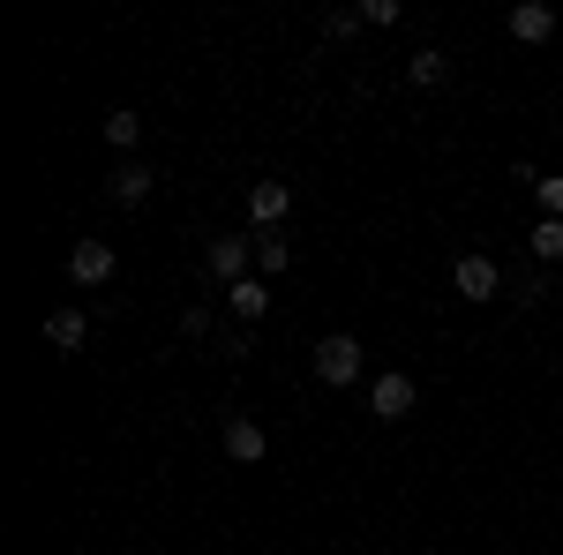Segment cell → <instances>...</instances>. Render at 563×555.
I'll return each mask as SVG.
<instances>
[{
  "label": "cell",
  "instance_id": "cell-7",
  "mask_svg": "<svg viewBox=\"0 0 563 555\" xmlns=\"http://www.w3.org/2000/svg\"><path fill=\"white\" fill-rule=\"evenodd\" d=\"M504 31H511L519 45H549L556 38V8H549V0H519V8L504 15Z\"/></svg>",
  "mask_w": 563,
  "mask_h": 555
},
{
  "label": "cell",
  "instance_id": "cell-17",
  "mask_svg": "<svg viewBox=\"0 0 563 555\" xmlns=\"http://www.w3.org/2000/svg\"><path fill=\"white\" fill-rule=\"evenodd\" d=\"M533 203H541V218H563V173H541V188H533Z\"/></svg>",
  "mask_w": 563,
  "mask_h": 555
},
{
  "label": "cell",
  "instance_id": "cell-6",
  "mask_svg": "<svg viewBox=\"0 0 563 555\" xmlns=\"http://www.w3.org/2000/svg\"><path fill=\"white\" fill-rule=\"evenodd\" d=\"M225 458H233V466H263V458H271V435H263V421H249V413H225Z\"/></svg>",
  "mask_w": 563,
  "mask_h": 555
},
{
  "label": "cell",
  "instance_id": "cell-13",
  "mask_svg": "<svg viewBox=\"0 0 563 555\" xmlns=\"http://www.w3.org/2000/svg\"><path fill=\"white\" fill-rule=\"evenodd\" d=\"M106 143H113V151H135V143H143V113H129V106L106 113Z\"/></svg>",
  "mask_w": 563,
  "mask_h": 555
},
{
  "label": "cell",
  "instance_id": "cell-5",
  "mask_svg": "<svg viewBox=\"0 0 563 555\" xmlns=\"http://www.w3.org/2000/svg\"><path fill=\"white\" fill-rule=\"evenodd\" d=\"M451 286H459V300H496L504 293V270H496V256H459L451 263Z\"/></svg>",
  "mask_w": 563,
  "mask_h": 555
},
{
  "label": "cell",
  "instance_id": "cell-2",
  "mask_svg": "<svg viewBox=\"0 0 563 555\" xmlns=\"http://www.w3.org/2000/svg\"><path fill=\"white\" fill-rule=\"evenodd\" d=\"M413 406H421V384H413L406 368H384V376L368 384V413H376V421H406Z\"/></svg>",
  "mask_w": 563,
  "mask_h": 555
},
{
  "label": "cell",
  "instance_id": "cell-4",
  "mask_svg": "<svg viewBox=\"0 0 563 555\" xmlns=\"http://www.w3.org/2000/svg\"><path fill=\"white\" fill-rule=\"evenodd\" d=\"M113 270H121L113 241H76V248H68V278H76V286H113Z\"/></svg>",
  "mask_w": 563,
  "mask_h": 555
},
{
  "label": "cell",
  "instance_id": "cell-1",
  "mask_svg": "<svg viewBox=\"0 0 563 555\" xmlns=\"http://www.w3.org/2000/svg\"><path fill=\"white\" fill-rule=\"evenodd\" d=\"M308 360H316V384L323 390H346V384H361V360H368V353H361L353 331H331V338H316Z\"/></svg>",
  "mask_w": 563,
  "mask_h": 555
},
{
  "label": "cell",
  "instance_id": "cell-11",
  "mask_svg": "<svg viewBox=\"0 0 563 555\" xmlns=\"http://www.w3.org/2000/svg\"><path fill=\"white\" fill-rule=\"evenodd\" d=\"M225 308H233L241 323H263V315H271V278H241V286H225Z\"/></svg>",
  "mask_w": 563,
  "mask_h": 555
},
{
  "label": "cell",
  "instance_id": "cell-12",
  "mask_svg": "<svg viewBox=\"0 0 563 555\" xmlns=\"http://www.w3.org/2000/svg\"><path fill=\"white\" fill-rule=\"evenodd\" d=\"M443 76H451V53H435V45H421V53L406 60V84H413V90H435Z\"/></svg>",
  "mask_w": 563,
  "mask_h": 555
},
{
  "label": "cell",
  "instance_id": "cell-15",
  "mask_svg": "<svg viewBox=\"0 0 563 555\" xmlns=\"http://www.w3.org/2000/svg\"><path fill=\"white\" fill-rule=\"evenodd\" d=\"M256 278H286V241L278 233H256Z\"/></svg>",
  "mask_w": 563,
  "mask_h": 555
},
{
  "label": "cell",
  "instance_id": "cell-9",
  "mask_svg": "<svg viewBox=\"0 0 563 555\" xmlns=\"http://www.w3.org/2000/svg\"><path fill=\"white\" fill-rule=\"evenodd\" d=\"M106 188H113V203H151V188H158V173L143 166V158H129V166H113V180H106Z\"/></svg>",
  "mask_w": 563,
  "mask_h": 555
},
{
  "label": "cell",
  "instance_id": "cell-18",
  "mask_svg": "<svg viewBox=\"0 0 563 555\" xmlns=\"http://www.w3.org/2000/svg\"><path fill=\"white\" fill-rule=\"evenodd\" d=\"M361 15H368V23H376V31H390V23H398V0H368V8H361Z\"/></svg>",
  "mask_w": 563,
  "mask_h": 555
},
{
  "label": "cell",
  "instance_id": "cell-14",
  "mask_svg": "<svg viewBox=\"0 0 563 555\" xmlns=\"http://www.w3.org/2000/svg\"><path fill=\"white\" fill-rule=\"evenodd\" d=\"M533 256L563 263V218H533Z\"/></svg>",
  "mask_w": 563,
  "mask_h": 555
},
{
  "label": "cell",
  "instance_id": "cell-16",
  "mask_svg": "<svg viewBox=\"0 0 563 555\" xmlns=\"http://www.w3.org/2000/svg\"><path fill=\"white\" fill-rule=\"evenodd\" d=\"M353 31H368L361 8H331V15H323V38H353Z\"/></svg>",
  "mask_w": 563,
  "mask_h": 555
},
{
  "label": "cell",
  "instance_id": "cell-3",
  "mask_svg": "<svg viewBox=\"0 0 563 555\" xmlns=\"http://www.w3.org/2000/svg\"><path fill=\"white\" fill-rule=\"evenodd\" d=\"M249 218H256V233H278L294 218V180H256L249 188Z\"/></svg>",
  "mask_w": 563,
  "mask_h": 555
},
{
  "label": "cell",
  "instance_id": "cell-10",
  "mask_svg": "<svg viewBox=\"0 0 563 555\" xmlns=\"http://www.w3.org/2000/svg\"><path fill=\"white\" fill-rule=\"evenodd\" d=\"M84 338H90V315H84V308H53V315H45V345L84 353Z\"/></svg>",
  "mask_w": 563,
  "mask_h": 555
},
{
  "label": "cell",
  "instance_id": "cell-8",
  "mask_svg": "<svg viewBox=\"0 0 563 555\" xmlns=\"http://www.w3.org/2000/svg\"><path fill=\"white\" fill-rule=\"evenodd\" d=\"M249 263H256V248H249V241H233V233L203 248V270H211L218 286H241V278H249Z\"/></svg>",
  "mask_w": 563,
  "mask_h": 555
}]
</instances>
